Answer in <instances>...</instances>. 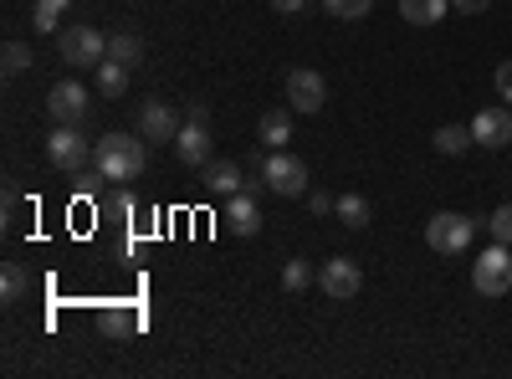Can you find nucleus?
Instances as JSON below:
<instances>
[{
    "label": "nucleus",
    "instance_id": "obj_1",
    "mask_svg": "<svg viewBox=\"0 0 512 379\" xmlns=\"http://www.w3.org/2000/svg\"><path fill=\"white\" fill-rule=\"evenodd\" d=\"M144 164H149V139H144V134H108V139H98V149H93L98 180H113V185L139 180Z\"/></svg>",
    "mask_w": 512,
    "mask_h": 379
},
{
    "label": "nucleus",
    "instance_id": "obj_2",
    "mask_svg": "<svg viewBox=\"0 0 512 379\" xmlns=\"http://www.w3.org/2000/svg\"><path fill=\"white\" fill-rule=\"evenodd\" d=\"M477 236V221L461 216V210H436L431 221H425V246L441 251V257H461L466 246Z\"/></svg>",
    "mask_w": 512,
    "mask_h": 379
},
{
    "label": "nucleus",
    "instance_id": "obj_3",
    "mask_svg": "<svg viewBox=\"0 0 512 379\" xmlns=\"http://www.w3.org/2000/svg\"><path fill=\"white\" fill-rule=\"evenodd\" d=\"M57 57L67 62V67H98L103 57H108V36L98 31V26H62L57 31Z\"/></svg>",
    "mask_w": 512,
    "mask_h": 379
},
{
    "label": "nucleus",
    "instance_id": "obj_4",
    "mask_svg": "<svg viewBox=\"0 0 512 379\" xmlns=\"http://www.w3.org/2000/svg\"><path fill=\"white\" fill-rule=\"evenodd\" d=\"M308 164L297 159V154H287V149H272L267 159H262V185L272 190V195H308Z\"/></svg>",
    "mask_w": 512,
    "mask_h": 379
},
{
    "label": "nucleus",
    "instance_id": "obj_5",
    "mask_svg": "<svg viewBox=\"0 0 512 379\" xmlns=\"http://www.w3.org/2000/svg\"><path fill=\"white\" fill-rule=\"evenodd\" d=\"M472 287L482 292V298H507V292H512V251L502 241H492L482 257L472 262Z\"/></svg>",
    "mask_w": 512,
    "mask_h": 379
},
{
    "label": "nucleus",
    "instance_id": "obj_6",
    "mask_svg": "<svg viewBox=\"0 0 512 379\" xmlns=\"http://www.w3.org/2000/svg\"><path fill=\"white\" fill-rule=\"evenodd\" d=\"M47 159L57 164L62 175H77L82 164L93 159V149H88V139L77 134V123H57V129L47 134Z\"/></svg>",
    "mask_w": 512,
    "mask_h": 379
},
{
    "label": "nucleus",
    "instance_id": "obj_7",
    "mask_svg": "<svg viewBox=\"0 0 512 379\" xmlns=\"http://www.w3.org/2000/svg\"><path fill=\"white\" fill-rule=\"evenodd\" d=\"M318 287L328 292L333 303H349V298H359L364 272H359V262H354V257H328V262L318 267Z\"/></svg>",
    "mask_w": 512,
    "mask_h": 379
},
{
    "label": "nucleus",
    "instance_id": "obj_8",
    "mask_svg": "<svg viewBox=\"0 0 512 379\" xmlns=\"http://www.w3.org/2000/svg\"><path fill=\"white\" fill-rule=\"evenodd\" d=\"M287 103H292L297 113H318V108L328 103V82H323V72H313V67L287 72Z\"/></svg>",
    "mask_w": 512,
    "mask_h": 379
},
{
    "label": "nucleus",
    "instance_id": "obj_9",
    "mask_svg": "<svg viewBox=\"0 0 512 379\" xmlns=\"http://www.w3.org/2000/svg\"><path fill=\"white\" fill-rule=\"evenodd\" d=\"M472 139H477L482 149H507V144H512V108H507V103L482 108V113L472 118Z\"/></svg>",
    "mask_w": 512,
    "mask_h": 379
},
{
    "label": "nucleus",
    "instance_id": "obj_10",
    "mask_svg": "<svg viewBox=\"0 0 512 379\" xmlns=\"http://www.w3.org/2000/svg\"><path fill=\"white\" fill-rule=\"evenodd\" d=\"M180 129H185V123L175 118V108H169V103H144V108H139V134H144L149 144H175Z\"/></svg>",
    "mask_w": 512,
    "mask_h": 379
},
{
    "label": "nucleus",
    "instance_id": "obj_11",
    "mask_svg": "<svg viewBox=\"0 0 512 379\" xmlns=\"http://www.w3.org/2000/svg\"><path fill=\"white\" fill-rule=\"evenodd\" d=\"M226 226H231L236 236H256V231H262V205H256V185L226 195Z\"/></svg>",
    "mask_w": 512,
    "mask_h": 379
},
{
    "label": "nucleus",
    "instance_id": "obj_12",
    "mask_svg": "<svg viewBox=\"0 0 512 379\" xmlns=\"http://www.w3.org/2000/svg\"><path fill=\"white\" fill-rule=\"evenodd\" d=\"M47 113L57 123H82L88 118V88H82V82H57L47 93Z\"/></svg>",
    "mask_w": 512,
    "mask_h": 379
},
{
    "label": "nucleus",
    "instance_id": "obj_13",
    "mask_svg": "<svg viewBox=\"0 0 512 379\" xmlns=\"http://www.w3.org/2000/svg\"><path fill=\"white\" fill-rule=\"evenodd\" d=\"M175 154L190 164V170H205V164H210V129H205V123H185V129H180V139H175Z\"/></svg>",
    "mask_w": 512,
    "mask_h": 379
},
{
    "label": "nucleus",
    "instance_id": "obj_14",
    "mask_svg": "<svg viewBox=\"0 0 512 379\" xmlns=\"http://www.w3.org/2000/svg\"><path fill=\"white\" fill-rule=\"evenodd\" d=\"M292 103L287 108H267L262 113V123H256V144L262 149H287V139H292Z\"/></svg>",
    "mask_w": 512,
    "mask_h": 379
},
{
    "label": "nucleus",
    "instance_id": "obj_15",
    "mask_svg": "<svg viewBox=\"0 0 512 379\" xmlns=\"http://www.w3.org/2000/svg\"><path fill=\"white\" fill-rule=\"evenodd\" d=\"M200 175H205V190H210V195H236V190H246L236 159H210Z\"/></svg>",
    "mask_w": 512,
    "mask_h": 379
},
{
    "label": "nucleus",
    "instance_id": "obj_16",
    "mask_svg": "<svg viewBox=\"0 0 512 379\" xmlns=\"http://www.w3.org/2000/svg\"><path fill=\"white\" fill-rule=\"evenodd\" d=\"M93 72H98V93L103 98H123L128 93V72H134V67H123L118 57H103Z\"/></svg>",
    "mask_w": 512,
    "mask_h": 379
},
{
    "label": "nucleus",
    "instance_id": "obj_17",
    "mask_svg": "<svg viewBox=\"0 0 512 379\" xmlns=\"http://www.w3.org/2000/svg\"><path fill=\"white\" fill-rule=\"evenodd\" d=\"M446 11H451V0H400V16L410 26H436Z\"/></svg>",
    "mask_w": 512,
    "mask_h": 379
},
{
    "label": "nucleus",
    "instance_id": "obj_18",
    "mask_svg": "<svg viewBox=\"0 0 512 379\" xmlns=\"http://www.w3.org/2000/svg\"><path fill=\"white\" fill-rule=\"evenodd\" d=\"M477 139H472V123H446V129H436V149L441 154H466Z\"/></svg>",
    "mask_w": 512,
    "mask_h": 379
},
{
    "label": "nucleus",
    "instance_id": "obj_19",
    "mask_svg": "<svg viewBox=\"0 0 512 379\" xmlns=\"http://www.w3.org/2000/svg\"><path fill=\"white\" fill-rule=\"evenodd\" d=\"M67 11H72V0H41V6L31 11V26H36V31H52V36H57V31H62V16H67Z\"/></svg>",
    "mask_w": 512,
    "mask_h": 379
},
{
    "label": "nucleus",
    "instance_id": "obj_20",
    "mask_svg": "<svg viewBox=\"0 0 512 379\" xmlns=\"http://www.w3.org/2000/svg\"><path fill=\"white\" fill-rule=\"evenodd\" d=\"M313 282H318V267H313L308 257H292V262L282 267V287H287V292H308Z\"/></svg>",
    "mask_w": 512,
    "mask_h": 379
},
{
    "label": "nucleus",
    "instance_id": "obj_21",
    "mask_svg": "<svg viewBox=\"0 0 512 379\" xmlns=\"http://www.w3.org/2000/svg\"><path fill=\"white\" fill-rule=\"evenodd\" d=\"M108 57H118L123 67H139V62H144V41H139L134 31H118V36L108 41Z\"/></svg>",
    "mask_w": 512,
    "mask_h": 379
},
{
    "label": "nucleus",
    "instance_id": "obj_22",
    "mask_svg": "<svg viewBox=\"0 0 512 379\" xmlns=\"http://www.w3.org/2000/svg\"><path fill=\"white\" fill-rule=\"evenodd\" d=\"M338 221L354 226V231H364V226H369V200H364V195H338Z\"/></svg>",
    "mask_w": 512,
    "mask_h": 379
},
{
    "label": "nucleus",
    "instance_id": "obj_23",
    "mask_svg": "<svg viewBox=\"0 0 512 379\" xmlns=\"http://www.w3.org/2000/svg\"><path fill=\"white\" fill-rule=\"evenodd\" d=\"M0 298H6V303H21V298H26V272H21V262L0 267Z\"/></svg>",
    "mask_w": 512,
    "mask_h": 379
},
{
    "label": "nucleus",
    "instance_id": "obj_24",
    "mask_svg": "<svg viewBox=\"0 0 512 379\" xmlns=\"http://www.w3.org/2000/svg\"><path fill=\"white\" fill-rule=\"evenodd\" d=\"M369 6H374V0H323V11L338 16V21H364Z\"/></svg>",
    "mask_w": 512,
    "mask_h": 379
},
{
    "label": "nucleus",
    "instance_id": "obj_25",
    "mask_svg": "<svg viewBox=\"0 0 512 379\" xmlns=\"http://www.w3.org/2000/svg\"><path fill=\"white\" fill-rule=\"evenodd\" d=\"M0 67H6L11 77L26 72L31 67V47H26V41H6V47H0Z\"/></svg>",
    "mask_w": 512,
    "mask_h": 379
},
{
    "label": "nucleus",
    "instance_id": "obj_26",
    "mask_svg": "<svg viewBox=\"0 0 512 379\" xmlns=\"http://www.w3.org/2000/svg\"><path fill=\"white\" fill-rule=\"evenodd\" d=\"M487 231H492V241L512 246V205H497V210H492V221H487Z\"/></svg>",
    "mask_w": 512,
    "mask_h": 379
},
{
    "label": "nucleus",
    "instance_id": "obj_27",
    "mask_svg": "<svg viewBox=\"0 0 512 379\" xmlns=\"http://www.w3.org/2000/svg\"><path fill=\"white\" fill-rule=\"evenodd\" d=\"M308 205H313V216H328V210H338V195H328V190H308Z\"/></svg>",
    "mask_w": 512,
    "mask_h": 379
},
{
    "label": "nucleus",
    "instance_id": "obj_28",
    "mask_svg": "<svg viewBox=\"0 0 512 379\" xmlns=\"http://www.w3.org/2000/svg\"><path fill=\"white\" fill-rule=\"evenodd\" d=\"M128 328H134V313H103V333H128Z\"/></svg>",
    "mask_w": 512,
    "mask_h": 379
},
{
    "label": "nucleus",
    "instance_id": "obj_29",
    "mask_svg": "<svg viewBox=\"0 0 512 379\" xmlns=\"http://www.w3.org/2000/svg\"><path fill=\"white\" fill-rule=\"evenodd\" d=\"M492 82H497V98H502V103H507V108H512V62H502V67H497V77H492Z\"/></svg>",
    "mask_w": 512,
    "mask_h": 379
},
{
    "label": "nucleus",
    "instance_id": "obj_30",
    "mask_svg": "<svg viewBox=\"0 0 512 379\" xmlns=\"http://www.w3.org/2000/svg\"><path fill=\"white\" fill-rule=\"evenodd\" d=\"M272 11H277V16H303L308 0H272Z\"/></svg>",
    "mask_w": 512,
    "mask_h": 379
},
{
    "label": "nucleus",
    "instance_id": "obj_31",
    "mask_svg": "<svg viewBox=\"0 0 512 379\" xmlns=\"http://www.w3.org/2000/svg\"><path fill=\"white\" fill-rule=\"evenodd\" d=\"M451 6H456L461 16H482V11L492 6V0H451Z\"/></svg>",
    "mask_w": 512,
    "mask_h": 379
}]
</instances>
